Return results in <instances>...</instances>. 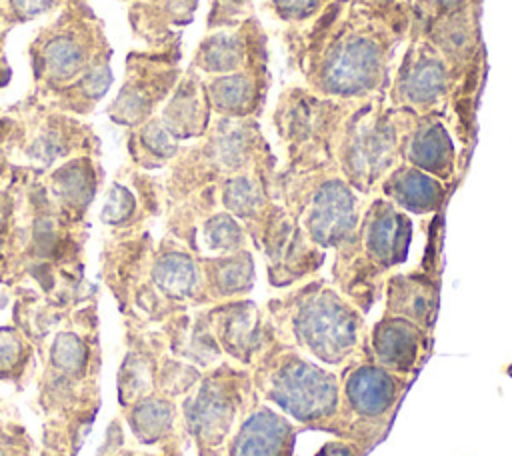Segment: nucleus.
<instances>
[{"instance_id":"obj_19","label":"nucleus","mask_w":512,"mask_h":456,"mask_svg":"<svg viewBox=\"0 0 512 456\" xmlns=\"http://www.w3.org/2000/svg\"><path fill=\"white\" fill-rule=\"evenodd\" d=\"M456 184H446L406 162L396 164L378 184L376 194L390 200L406 214L432 216L446 208Z\"/></svg>"},{"instance_id":"obj_24","label":"nucleus","mask_w":512,"mask_h":456,"mask_svg":"<svg viewBox=\"0 0 512 456\" xmlns=\"http://www.w3.org/2000/svg\"><path fill=\"white\" fill-rule=\"evenodd\" d=\"M252 0H214L210 26L236 28L252 16Z\"/></svg>"},{"instance_id":"obj_15","label":"nucleus","mask_w":512,"mask_h":456,"mask_svg":"<svg viewBox=\"0 0 512 456\" xmlns=\"http://www.w3.org/2000/svg\"><path fill=\"white\" fill-rule=\"evenodd\" d=\"M218 342L228 356L250 368L264 348L276 338L274 328L256 302L234 298L214 310Z\"/></svg>"},{"instance_id":"obj_9","label":"nucleus","mask_w":512,"mask_h":456,"mask_svg":"<svg viewBox=\"0 0 512 456\" xmlns=\"http://www.w3.org/2000/svg\"><path fill=\"white\" fill-rule=\"evenodd\" d=\"M358 100L322 96L304 84L284 88L272 110V124L290 170L336 168V146Z\"/></svg>"},{"instance_id":"obj_11","label":"nucleus","mask_w":512,"mask_h":456,"mask_svg":"<svg viewBox=\"0 0 512 456\" xmlns=\"http://www.w3.org/2000/svg\"><path fill=\"white\" fill-rule=\"evenodd\" d=\"M390 106L406 108L416 116H438L450 122L452 82L440 52L420 36H410L394 64L386 92Z\"/></svg>"},{"instance_id":"obj_1","label":"nucleus","mask_w":512,"mask_h":456,"mask_svg":"<svg viewBox=\"0 0 512 456\" xmlns=\"http://www.w3.org/2000/svg\"><path fill=\"white\" fill-rule=\"evenodd\" d=\"M410 16V0H332L314 18L284 26L286 62L322 96H386Z\"/></svg>"},{"instance_id":"obj_26","label":"nucleus","mask_w":512,"mask_h":456,"mask_svg":"<svg viewBox=\"0 0 512 456\" xmlns=\"http://www.w3.org/2000/svg\"><path fill=\"white\" fill-rule=\"evenodd\" d=\"M368 452L362 450L358 444L350 442V440H342V438H332L326 440L316 452L314 456H366Z\"/></svg>"},{"instance_id":"obj_6","label":"nucleus","mask_w":512,"mask_h":456,"mask_svg":"<svg viewBox=\"0 0 512 456\" xmlns=\"http://www.w3.org/2000/svg\"><path fill=\"white\" fill-rule=\"evenodd\" d=\"M418 116L390 106L386 96L358 100L336 146V168L360 194L374 196L384 176L402 162V146Z\"/></svg>"},{"instance_id":"obj_22","label":"nucleus","mask_w":512,"mask_h":456,"mask_svg":"<svg viewBox=\"0 0 512 456\" xmlns=\"http://www.w3.org/2000/svg\"><path fill=\"white\" fill-rule=\"evenodd\" d=\"M156 280L168 294L186 298L192 296L200 286V270L190 256L170 254L158 262Z\"/></svg>"},{"instance_id":"obj_4","label":"nucleus","mask_w":512,"mask_h":456,"mask_svg":"<svg viewBox=\"0 0 512 456\" xmlns=\"http://www.w3.org/2000/svg\"><path fill=\"white\" fill-rule=\"evenodd\" d=\"M412 242V220L380 194L370 196L354 234L334 250L330 282L368 314L382 296L384 280L406 262Z\"/></svg>"},{"instance_id":"obj_14","label":"nucleus","mask_w":512,"mask_h":456,"mask_svg":"<svg viewBox=\"0 0 512 456\" xmlns=\"http://www.w3.org/2000/svg\"><path fill=\"white\" fill-rule=\"evenodd\" d=\"M300 428L260 398L236 424L226 456H294Z\"/></svg>"},{"instance_id":"obj_21","label":"nucleus","mask_w":512,"mask_h":456,"mask_svg":"<svg viewBox=\"0 0 512 456\" xmlns=\"http://www.w3.org/2000/svg\"><path fill=\"white\" fill-rule=\"evenodd\" d=\"M202 236H204L208 250L216 252L218 256L246 250L248 240H250L244 226L226 210L212 214L204 222Z\"/></svg>"},{"instance_id":"obj_5","label":"nucleus","mask_w":512,"mask_h":456,"mask_svg":"<svg viewBox=\"0 0 512 456\" xmlns=\"http://www.w3.org/2000/svg\"><path fill=\"white\" fill-rule=\"evenodd\" d=\"M250 376L258 398L300 424V430L324 432L338 414V372L278 338L250 366Z\"/></svg>"},{"instance_id":"obj_17","label":"nucleus","mask_w":512,"mask_h":456,"mask_svg":"<svg viewBox=\"0 0 512 456\" xmlns=\"http://www.w3.org/2000/svg\"><path fill=\"white\" fill-rule=\"evenodd\" d=\"M402 162L446 182L460 184L458 150L446 120L438 116H418L402 146Z\"/></svg>"},{"instance_id":"obj_3","label":"nucleus","mask_w":512,"mask_h":456,"mask_svg":"<svg viewBox=\"0 0 512 456\" xmlns=\"http://www.w3.org/2000/svg\"><path fill=\"white\" fill-rule=\"evenodd\" d=\"M274 336L302 354L342 368L368 344L364 314L326 278L312 276L266 302Z\"/></svg>"},{"instance_id":"obj_12","label":"nucleus","mask_w":512,"mask_h":456,"mask_svg":"<svg viewBox=\"0 0 512 456\" xmlns=\"http://www.w3.org/2000/svg\"><path fill=\"white\" fill-rule=\"evenodd\" d=\"M426 248L420 266L392 272L384 280V314L404 316L432 332L440 306L444 210L432 214L426 228Z\"/></svg>"},{"instance_id":"obj_18","label":"nucleus","mask_w":512,"mask_h":456,"mask_svg":"<svg viewBox=\"0 0 512 456\" xmlns=\"http://www.w3.org/2000/svg\"><path fill=\"white\" fill-rule=\"evenodd\" d=\"M272 86V74L266 62L232 74L212 76L204 84L210 106L224 118H260Z\"/></svg>"},{"instance_id":"obj_2","label":"nucleus","mask_w":512,"mask_h":456,"mask_svg":"<svg viewBox=\"0 0 512 456\" xmlns=\"http://www.w3.org/2000/svg\"><path fill=\"white\" fill-rule=\"evenodd\" d=\"M410 36L430 42L450 70L448 128L458 140V174L464 178L478 134V108L488 76L482 38V0H410Z\"/></svg>"},{"instance_id":"obj_23","label":"nucleus","mask_w":512,"mask_h":456,"mask_svg":"<svg viewBox=\"0 0 512 456\" xmlns=\"http://www.w3.org/2000/svg\"><path fill=\"white\" fill-rule=\"evenodd\" d=\"M332 0H268L266 8L284 26L302 24L314 18Z\"/></svg>"},{"instance_id":"obj_10","label":"nucleus","mask_w":512,"mask_h":456,"mask_svg":"<svg viewBox=\"0 0 512 456\" xmlns=\"http://www.w3.org/2000/svg\"><path fill=\"white\" fill-rule=\"evenodd\" d=\"M258 400L250 370L224 366L186 404V422L208 456H226V444L248 408Z\"/></svg>"},{"instance_id":"obj_8","label":"nucleus","mask_w":512,"mask_h":456,"mask_svg":"<svg viewBox=\"0 0 512 456\" xmlns=\"http://www.w3.org/2000/svg\"><path fill=\"white\" fill-rule=\"evenodd\" d=\"M340 406L324 432L350 440L370 452L378 446L394 420V414L410 386V378L380 366L366 348L338 372Z\"/></svg>"},{"instance_id":"obj_13","label":"nucleus","mask_w":512,"mask_h":456,"mask_svg":"<svg viewBox=\"0 0 512 456\" xmlns=\"http://www.w3.org/2000/svg\"><path fill=\"white\" fill-rule=\"evenodd\" d=\"M430 348L432 332L404 316L382 314L368 332L372 358L386 370L410 380L426 364Z\"/></svg>"},{"instance_id":"obj_7","label":"nucleus","mask_w":512,"mask_h":456,"mask_svg":"<svg viewBox=\"0 0 512 456\" xmlns=\"http://www.w3.org/2000/svg\"><path fill=\"white\" fill-rule=\"evenodd\" d=\"M274 196L298 228L320 250L340 248L356 230L364 208L360 194L338 168L290 170L280 168Z\"/></svg>"},{"instance_id":"obj_20","label":"nucleus","mask_w":512,"mask_h":456,"mask_svg":"<svg viewBox=\"0 0 512 456\" xmlns=\"http://www.w3.org/2000/svg\"><path fill=\"white\" fill-rule=\"evenodd\" d=\"M210 284L218 298H244L256 280L250 250L216 256L210 262Z\"/></svg>"},{"instance_id":"obj_25","label":"nucleus","mask_w":512,"mask_h":456,"mask_svg":"<svg viewBox=\"0 0 512 456\" xmlns=\"http://www.w3.org/2000/svg\"><path fill=\"white\" fill-rule=\"evenodd\" d=\"M136 424L142 428V436H158L170 426V408L164 402H148L136 414Z\"/></svg>"},{"instance_id":"obj_16","label":"nucleus","mask_w":512,"mask_h":456,"mask_svg":"<svg viewBox=\"0 0 512 456\" xmlns=\"http://www.w3.org/2000/svg\"><path fill=\"white\" fill-rule=\"evenodd\" d=\"M266 60L268 38L254 16L236 28L210 34L196 54V66L212 76L240 72Z\"/></svg>"}]
</instances>
